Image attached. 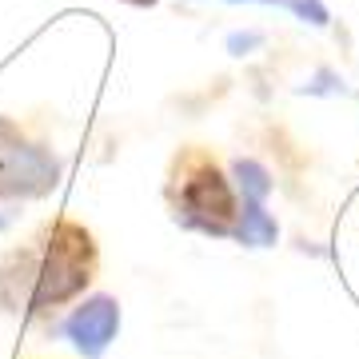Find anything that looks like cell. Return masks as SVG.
Returning a JSON list of instances; mask_svg holds the SVG:
<instances>
[{
    "label": "cell",
    "mask_w": 359,
    "mask_h": 359,
    "mask_svg": "<svg viewBox=\"0 0 359 359\" xmlns=\"http://www.w3.org/2000/svg\"><path fill=\"white\" fill-rule=\"evenodd\" d=\"M8 264H16V271L0 268V299L8 308L48 316L88 292V283L96 280V268H100V252L84 224L56 219L36 240V248L16 252Z\"/></svg>",
    "instance_id": "cell-1"
},
{
    "label": "cell",
    "mask_w": 359,
    "mask_h": 359,
    "mask_svg": "<svg viewBox=\"0 0 359 359\" xmlns=\"http://www.w3.org/2000/svg\"><path fill=\"white\" fill-rule=\"evenodd\" d=\"M164 200L180 228L212 236V240L231 236V224L240 216V196L231 188V180L224 176L216 156L200 144H188L172 156Z\"/></svg>",
    "instance_id": "cell-2"
},
{
    "label": "cell",
    "mask_w": 359,
    "mask_h": 359,
    "mask_svg": "<svg viewBox=\"0 0 359 359\" xmlns=\"http://www.w3.org/2000/svg\"><path fill=\"white\" fill-rule=\"evenodd\" d=\"M60 156L28 140L13 116H0V208L16 200H44L60 184Z\"/></svg>",
    "instance_id": "cell-3"
},
{
    "label": "cell",
    "mask_w": 359,
    "mask_h": 359,
    "mask_svg": "<svg viewBox=\"0 0 359 359\" xmlns=\"http://www.w3.org/2000/svg\"><path fill=\"white\" fill-rule=\"evenodd\" d=\"M60 332L84 359H100L112 347V339L120 335V304L112 295H84L65 316Z\"/></svg>",
    "instance_id": "cell-4"
},
{
    "label": "cell",
    "mask_w": 359,
    "mask_h": 359,
    "mask_svg": "<svg viewBox=\"0 0 359 359\" xmlns=\"http://www.w3.org/2000/svg\"><path fill=\"white\" fill-rule=\"evenodd\" d=\"M231 240L244 248H271L280 240V224L268 212V204H252V200H240V216L231 224Z\"/></svg>",
    "instance_id": "cell-5"
},
{
    "label": "cell",
    "mask_w": 359,
    "mask_h": 359,
    "mask_svg": "<svg viewBox=\"0 0 359 359\" xmlns=\"http://www.w3.org/2000/svg\"><path fill=\"white\" fill-rule=\"evenodd\" d=\"M231 188H236V196H240V200L268 204L276 180H271V172L259 164V160H252V156H236V160H231Z\"/></svg>",
    "instance_id": "cell-6"
},
{
    "label": "cell",
    "mask_w": 359,
    "mask_h": 359,
    "mask_svg": "<svg viewBox=\"0 0 359 359\" xmlns=\"http://www.w3.org/2000/svg\"><path fill=\"white\" fill-rule=\"evenodd\" d=\"M280 4L295 16V20H304V25H311V28H327L332 25V13H327L323 0H280Z\"/></svg>",
    "instance_id": "cell-7"
},
{
    "label": "cell",
    "mask_w": 359,
    "mask_h": 359,
    "mask_svg": "<svg viewBox=\"0 0 359 359\" xmlns=\"http://www.w3.org/2000/svg\"><path fill=\"white\" fill-rule=\"evenodd\" d=\"M264 44V32H231L228 36V52L231 56H248L252 48H259Z\"/></svg>",
    "instance_id": "cell-8"
},
{
    "label": "cell",
    "mask_w": 359,
    "mask_h": 359,
    "mask_svg": "<svg viewBox=\"0 0 359 359\" xmlns=\"http://www.w3.org/2000/svg\"><path fill=\"white\" fill-rule=\"evenodd\" d=\"M323 84H308L304 92H311V96H320V92H344V80L335 76V72H320Z\"/></svg>",
    "instance_id": "cell-9"
},
{
    "label": "cell",
    "mask_w": 359,
    "mask_h": 359,
    "mask_svg": "<svg viewBox=\"0 0 359 359\" xmlns=\"http://www.w3.org/2000/svg\"><path fill=\"white\" fill-rule=\"evenodd\" d=\"M120 4H132V8H152V4H160V0H120Z\"/></svg>",
    "instance_id": "cell-10"
},
{
    "label": "cell",
    "mask_w": 359,
    "mask_h": 359,
    "mask_svg": "<svg viewBox=\"0 0 359 359\" xmlns=\"http://www.w3.org/2000/svg\"><path fill=\"white\" fill-rule=\"evenodd\" d=\"M224 4H280V0H224Z\"/></svg>",
    "instance_id": "cell-11"
}]
</instances>
